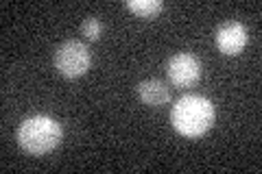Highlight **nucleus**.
<instances>
[{
	"label": "nucleus",
	"instance_id": "4",
	"mask_svg": "<svg viewBox=\"0 0 262 174\" xmlns=\"http://www.w3.org/2000/svg\"><path fill=\"white\" fill-rule=\"evenodd\" d=\"M166 72L177 87H190L201 79V63L190 53H177L168 59Z\"/></svg>",
	"mask_w": 262,
	"mask_h": 174
},
{
	"label": "nucleus",
	"instance_id": "1",
	"mask_svg": "<svg viewBox=\"0 0 262 174\" xmlns=\"http://www.w3.org/2000/svg\"><path fill=\"white\" fill-rule=\"evenodd\" d=\"M216 111L210 98L199 94H186L177 98V103L170 109V122L177 133L184 137H201L208 133L210 127L214 124Z\"/></svg>",
	"mask_w": 262,
	"mask_h": 174
},
{
	"label": "nucleus",
	"instance_id": "5",
	"mask_svg": "<svg viewBox=\"0 0 262 174\" xmlns=\"http://www.w3.org/2000/svg\"><path fill=\"white\" fill-rule=\"evenodd\" d=\"M214 39H216L219 53H223L227 57H236V55L243 53L245 44H247V27H245L243 22H236V20L223 22L216 29Z\"/></svg>",
	"mask_w": 262,
	"mask_h": 174
},
{
	"label": "nucleus",
	"instance_id": "7",
	"mask_svg": "<svg viewBox=\"0 0 262 174\" xmlns=\"http://www.w3.org/2000/svg\"><path fill=\"white\" fill-rule=\"evenodd\" d=\"M125 7L131 13H136L138 18L153 20V18H158V15L162 13L164 3L162 0H127Z\"/></svg>",
	"mask_w": 262,
	"mask_h": 174
},
{
	"label": "nucleus",
	"instance_id": "3",
	"mask_svg": "<svg viewBox=\"0 0 262 174\" xmlns=\"http://www.w3.org/2000/svg\"><path fill=\"white\" fill-rule=\"evenodd\" d=\"M92 55L90 48L79 39H68L57 46L55 51V68L59 70L66 79H79L90 70Z\"/></svg>",
	"mask_w": 262,
	"mask_h": 174
},
{
	"label": "nucleus",
	"instance_id": "8",
	"mask_svg": "<svg viewBox=\"0 0 262 174\" xmlns=\"http://www.w3.org/2000/svg\"><path fill=\"white\" fill-rule=\"evenodd\" d=\"M81 33H83L88 39L96 41L98 37H101V33H103V24L98 22L96 18H88V20H83V24H81Z\"/></svg>",
	"mask_w": 262,
	"mask_h": 174
},
{
	"label": "nucleus",
	"instance_id": "6",
	"mask_svg": "<svg viewBox=\"0 0 262 174\" xmlns=\"http://www.w3.org/2000/svg\"><path fill=\"white\" fill-rule=\"evenodd\" d=\"M138 96L140 101L149 107H162L168 103L170 98V92L166 87V83L160 81V79H146L138 85Z\"/></svg>",
	"mask_w": 262,
	"mask_h": 174
},
{
	"label": "nucleus",
	"instance_id": "2",
	"mask_svg": "<svg viewBox=\"0 0 262 174\" xmlns=\"http://www.w3.org/2000/svg\"><path fill=\"white\" fill-rule=\"evenodd\" d=\"M63 129L51 115H31L18 129V144L29 155H46L59 146Z\"/></svg>",
	"mask_w": 262,
	"mask_h": 174
}]
</instances>
